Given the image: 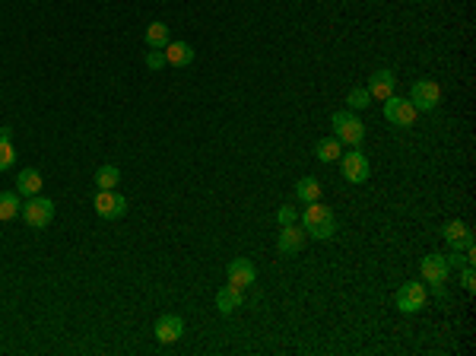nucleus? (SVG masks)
Instances as JSON below:
<instances>
[{"label": "nucleus", "instance_id": "obj_26", "mask_svg": "<svg viewBox=\"0 0 476 356\" xmlns=\"http://www.w3.org/2000/svg\"><path fill=\"white\" fill-rule=\"evenodd\" d=\"M460 287H464L467 293H473V290H476V274H473V264H464V267H460Z\"/></svg>", "mask_w": 476, "mask_h": 356}, {"label": "nucleus", "instance_id": "obj_3", "mask_svg": "<svg viewBox=\"0 0 476 356\" xmlns=\"http://www.w3.org/2000/svg\"><path fill=\"white\" fill-rule=\"evenodd\" d=\"M23 219H26V226H32V229H45V226H51V219H54V213H58V207H54V201L51 197H41V194H32V197H26V204H23Z\"/></svg>", "mask_w": 476, "mask_h": 356}, {"label": "nucleus", "instance_id": "obj_23", "mask_svg": "<svg viewBox=\"0 0 476 356\" xmlns=\"http://www.w3.org/2000/svg\"><path fill=\"white\" fill-rule=\"evenodd\" d=\"M168 41H172V39H168V26H166V23H159V19H156V23L146 26V45H149V48L162 51Z\"/></svg>", "mask_w": 476, "mask_h": 356}, {"label": "nucleus", "instance_id": "obj_21", "mask_svg": "<svg viewBox=\"0 0 476 356\" xmlns=\"http://www.w3.org/2000/svg\"><path fill=\"white\" fill-rule=\"evenodd\" d=\"M16 162V149H13V127H0V172Z\"/></svg>", "mask_w": 476, "mask_h": 356}, {"label": "nucleus", "instance_id": "obj_9", "mask_svg": "<svg viewBox=\"0 0 476 356\" xmlns=\"http://www.w3.org/2000/svg\"><path fill=\"white\" fill-rule=\"evenodd\" d=\"M419 112L413 109V102L410 99H403V96H388L385 99V118L390 121V124H397V127H410L416 121Z\"/></svg>", "mask_w": 476, "mask_h": 356}, {"label": "nucleus", "instance_id": "obj_6", "mask_svg": "<svg viewBox=\"0 0 476 356\" xmlns=\"http://www.w3.org/2000/svg\"><path fill=\"white\" fill-rule=\"evenodd\" d=\"M410 102H413L416 112H435L438 102H442V86L435 80H416L410 86Z\"/></svg>", "mask_w": 476, "mask_h": 356}, {"label": "nucleus", "instance_id": "obj_13", "mask_svg": "<svg viewBox=\"0 0 476 356\" xmlns=\"http://www.w3.org/2000/svg\"><path fill=\"white\" fill-rule=\"evenodd\" d=\"M245 305V290L236 287V283H226V287L216 290V309L219 315H232V312Z\"/></svg>", "mask_w": 476, "mask_h": 356}, {"label": "nucleus", "instance_id": "obj_8", "mask_svg": "<svg viewBox=\"0 0 476 356\" xmlns=\"http://www.w3.org/2000/svg\"><path fill=\"white\" fill-rule=\"evenodd\" d=\"M92 207L102 219H121L127 213V197L121 194V191H96V201H92Z\"/></svg>", "mask_w": 476, "mask_h": 356}, {"label": "nucleus", "instance_id": "obj_10", "mask_svg": "<svg viewBox=\"0 0 476 356\" xmlns=\"http://www.w3.org/2000/svg\"><path fill=\"white\" fill-rule=\"evenodd\" d=\"M442 239L447 242L451 252H473V232H470V226L460 223V219H451V223L442 226Z\"/></svg>", "mask_w": 476, "mask_h": 356}, {"label": "nucleus", "instance_id": "obj_12", "mask_svg": "<svg viewBox=\"0 0 476 356\" xmlns=\"http://www.w3.org/2000/svg\"><path fill=\"white\" fill-rule=\"evenodd\" d=\"M368 96L372 99H381L385 102L388 96H394V89H397V76H394V70H375L372 76H368Z\"/></svg>", "mask_w": 476, "mask_h": 356}, {"label": "nucleus", "instance_id": "obj_22", "mask_svg": "<svg viewBox=\"0 0 476 356\" xmlns=\"http://www.w3.org/2000/svg\"><path fill=\"white\" fill-rule=\"evenodd\" d=\"M118 182H121V169L115 166V162H105V166L96 169V188H98V191L118 188Z\"/></svg>", "mask_w": 476, "mask_h": 356}, {"label": "nucleus", "instance_id": "obj_16", "mask_svg": "<svg viewBox=\"0 0 476 356\" xmlns=\"http://www.w3.org/2000/svg\"><path fill=\"white\" fill-rule=\"evenodd\" d=\"M41 184H45V178H41L39 169H23V172L16 175V194L19 197L41 194Z\"/></svg>", "mask_w": 476, "mask_h": 356}, {"label": "nucleus", "instance_id": "obj_18", "mask_svg": "<svg viewBox=\"0 0 476 356\" xmlns=\"http://www.w3.org/2000/svg\"><path fill=\"white\" fill-rule=\"evenodd\" d=\"M295 197H298L302 204L321 201V182H318V178H311V175L298 178V182H295Z\"/></svg>", "mask_w": 476, "mask_h": 356}, {"label": "nucleus", "instance_id": "obj_11", "mask_svg": "<svg viewBox=\"0 0 476 356\" xmlns=\"http://www.w3.org/2000/svg\"><path fill=\"white\" fill-rule=\"evenodd\" d=\"M153 334H156V340H159V344H175V340L184 337V318L175 315V312H166V315L156 318Z\"/></svg>", "mask_w": 476, "mask_h": 356}, {"label": "nucleus", "instance_id": "obj_7", "mask_svg": "<svg viewBox=\"0 0 476 356\" xmlns=\"http://www.w3.org/2000/svg\"><path fill=\"white\" fill-rule=\"evenodd\" d=\"M340 172H343L346 182L362 184V182H368V172H372V166H368L365 153H359V147H350V153L340 156Z\"/></svg>", "mask_w": 476, "mask_h": 356}, {"label": "nucleus", "instance_id": "obj_24", "mask_svg": "<svg viewBox=\"0 0 476 356\" xmlns=\"http://www.w3.org/2000/svg\"><path fill=\"white\" fill-rule=\"evenodd\" d=\"M368 105H372V96H368L365 86L350 89V96H346V109H350V112H365Z\"/></svg>", "mask_w": 476, "mask_h": 356}, {"label": "nucleus", "instance_id": "obj_27", "mask_svg": "<svg viewBox=\"0 0 476 356\" xmlns=\"http://www.w3.org/2000/svg\"><path fill=\"white\" fill-rule=\"evenodd\" d=\"M295 219H298V210H295V207H289V204H286V207L276 210V223H280V226H293Z\"/></svg>", "mask_w": 476, "mask_h": 356}, {"label": "nucleus", "instance_id": "obj_4", "mask_svg": "<svg viewBox=\"0 0 476 356\" xmlns=\"http://www.w3.org/2000/svg\"><path fill=\"white\" fill-rule=\"evenodd\" d=\"M394 302H397V309H400V312L416 315V312H422L425 302H429V290H425V283H419V280H407L400 290H397Z\"/></svg>", "mask_w": 476, "mask_h": 356}, {"label": "nucleus", "instance_id": "obj_1", "mask_svg": "<svg viewBox=\"0 0 476 356\" xmlns=\"http://www.w3.org/2000/svg\"><path fill=\"white\" fill-rule=\"evenodd\" d=\"M302 229H305V236H311V239H318V242H328L337 236V217H333V210L330 207H324V204H308V207L302 210Z\"/></svg>", "mask_w": 476, "mask_h": 356}, {"label": "nucleus", "instance_id": "obj_25", "mask_svg": "<svg viewBox=\"0 0 476 356\" xmlns=\"http://www.w3.org/2000/svg\"><path fill=\"white\" fill-rule=\"evenodd\" d=\"M166 51H156V48H149V51H146V67L149 70H162V67H166Z\"/></svg>", "mask_w": 476, "mask_h": 356}, {"label": "nucleus", "instance_id": "obj_14", "mask_svg": "<svg viewBox=\"0 0 476 356\" xmlns=\"http://www.w3.org/2000/svg\"><path fill=\"white\" fill-rule=\"evenodd\" d=\"M254 280H258V270H254L251 258H232L229 261V283L245 290V287H251Z\"/></svg>", "mask_w": 476, "mask_h": 356}, {"label": "nucleus", "instance_id": "obj_20", "mask_svg": "<svg viewBox=\"0 0 476 356\" xmlns=\"http://www.w3.org/2000/svg\"><path fill=\"white\" fill-rule=\"evenodd\" d=\"M315 156L321 162H337L340 156H343V144H340L337 137H321L315 144Z\"/></svg>", "mask_w": 476, "mask_h": 356}, {"label": "nucleus", "instance_id": "obj_17", "mask_svg": "<svg viewBox=\"0 0 476 356\" xmlns=\"http://www.w3.org/2000/svg\"><path fill=\"white\" fill-rule=\"evenodd\" d=\"M162 51H166V61L172 64V67H188V64L194 61V48H191L188 41H168Z\"/></svg>", "mask_w": 476, "mask_h": 356}, {"label": "nucleus", "instance_id": "obj_2", "mask_svg": "<svg viewBox=\"0 0 476 356\" xmlns=\"http://www.w3.org/2000/svg\"><path fill=\"white\" fill-rule=\"evenodd\" d=\"M330 124H333V137L340 140L343 147H359L365 140V124L356 118V112H333L330 115Z\"/></svg>", "mask_w": 476, "mask_h": 356}, {"label": "nucleus", "instance_id": "obj_15", "mask_svg": "<svg viewBox=\"0 0 476 356\" xmlns=\"http://www.w3.org/2000/svg\"><path fill=\"white\" fill-rule=\"evenodd\" d=\"M276 248L280 254H298L305 248V229L302 226H283L280 229V239H276Z\"/></svg>", "mask_w": 476, "mask_h": 356}, {"label": "nucleus", "instance_id": "obj_19", "mask_svg": "<svg viewBox=\"0 0 476 356\" xmlns=\"http://www.w3.org/2000/svg\"><path fill=\"white\" fill-rule=\"evenodd\" d=\"M23 210V197L16 191H0V223H10Z\"/></svg>", "mask_w": 476, "mask_h": 356}, {"label": "nucleus", "instance_id": "obj_5", "mask_svg": "<svg viewBox=\"0 0 476 356\" xmlns=\"http://www.w3.org/2000/svg\"><path fill=\"white\" fill-rule=\"evenodd\" d=\"M419 274H422V280L432 287V293L442 296L445 293V280H447V274H451V267H447L445 254H425V258L419 261Z\"/></svg>", "mask_w": 476, "mask_h": 356}]
</instances>
